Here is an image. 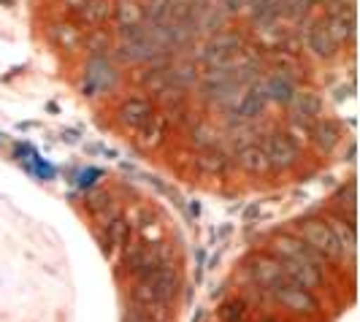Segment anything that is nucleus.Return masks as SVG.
I'll return each instance as SVG.
<instances>
[{"label":"nucleus","mask_w":360,"mask_h":322,"mask_svg":"<svg viewBox=\"0 0 360 322\" xmlns=\"http://www.w3.org/2000/svg\"><path fill=\"white\" fill-rule=\"evenodd\" d=\"M263 155H266V162L269 168H290L298 162V146L290 139L288 133H279L274 130L269 136H263V143H260Z\"/></svg>","instance_id":"20e7f679"},{"label":"nucleus","mask_w":360,"mask_h":322,"mask_svg":"<svg viewBox=\"0 0 360 322\" xmlns=\"http://www.w3.org/2000/svg\"><path fill=\"white\" fill-rule=\"evenodd\" d=\"M320 111H323V101L317 95L295 92V98H292V122L311 127V122L320 117Z\"/></svg>","instance_id":"9d476101"},{"label":"nucleus","mask_w":360,"mask_h":322,"mask_svg":"<svg viewBox=\"0 0 360 322\" xmlns=\"http://www.w3.org/2000/svg\"><path fill=\"white\" fill-rule=\"evenodd\" d=\"M165 8H168V0H146L144 17L149 14V22H158V19H162Z\"/></svg>","instance_id":"aec40b11"},{"label":"nucleus","mask_w":360,"mask_h":322,"mask_svg":"<svg viewBox=\"0 0 360 322\" xmlns=\"http://www.w3.org/2000/svg\"><path fill=\"white\" fill-rule=\"evenodd\" d=\"M266 98H263V92L257 90V84H255L250 92H244L241 95V101H238V106H236V114L241 117V120H255V117H260L263 111H266Z\"/></svg>","instance_id":"2eb2a0df"},{"label":"nucleus","mask_w":360,"mask_h":322,"mask_svg":"<svg viewBox=\"0 0 360 322\" xmlns=\"http://www.w3.org/2000/svg\"><path fill=\"white\" fill-rule=\"evenodd\" d=\"M120 60L125 63H149L152 57H160V54H168L160 46V41L152 36L149 25H139V27H130V30H120Z\"/></svg>","instance_id":"f257e3e1"},{"label":"nucleus","mask_w":360,"mask_h":322,"mask_svg":"<svg viewBox=\"0 0 360 322\" xmlns=\"http://www.w3.org/2000/svg\"><path fill=\"white\" fill-rule=\"evenodd\" d=\"M152 114H155L152 101H146V98H127L125 103L120 106V122L130 127V130H139Z\"/></svg>","instance_id":"6e6552de"},{"label":"nucleus","mask_w":360,"mask_h":322,"mask_svg":"<svg viewBox=\"0 0 360 322\" xmlns=\"http://www.w3.org/2000/svg\"><path fill=\"white\" fill-rule=\"evenodd\" d=\"M111 8H114L111 0H82L79 3V19L87 27H98L111 17Z\"/></svg>","instance_id":"ddd939ff"},{"label":"nucleus","mask_w":360,"mask_h":322,"mask_svg":"<svg viewBox=\"0 0 360 322\" xmlns=\"http://www.w3.org/2000/svg\"><path fill=\"white\" fill-rule=\"evenodd\" d=\"M54 38H57V44L63 49H79V44L84 41L82 33H79V27H73V25H57L54 27Z\"/></svg>","instance_id":"f3484780"},{"label":"nucleus","mask_w":360,"mask_h":322,"mask_svg":"<svg viewBox=\"0 0 360 322\" xmlns=\"http://www.w3.org/2000/svg\"><path fill=\"white\" fill-rule=\"evenodd\" d=\"M330 6H355V0H330Z\"/></svg>","instance_id":"412c9836"},{"label":"nucleus","mask_w":360,"mask_h":322,"mask_svg":"<svg viewBox=\"0 0 360 322\" xmlns=\"http://www.w3.org/2000/svg\"><path fill=\"white\" fill-rule=\"evenodd\" d=\"M309 141L317 152L328 155L330 149H336V143L342 141V127L336 125L333 120H317L309 127Z\"/></svg>","instance_id":"0eeeda50"},{"label":"nucleus","mask_w":360,"mask_h":322,"mask_svg":"<svg viewBox=\"0 0 360 322\" xmlns=\"http://www.w3.org/2000/svg\"><path fill=\"white\" fill-rule=\"evenodd\" d=\"M165 127H168L165 114H158V111H155L144 125L136 130V141H139V146H141V149H155V146L162 141V136H165Z\"/></svg>","instance_id":"9b49d317"},{"label":"nucleus","mask_w":360,"mask_h":322,"mask_svg":"<svg viewBox=\"0 0 360 322\" xmlns=\"http://www.w3.org/2000/svg\"><path fill=\"white\" fill-rule=\"evenodd\" d=\"M257 90L263 92L266 101H274V103H279V106H290L292 98H295V84H292V79L282 76V73H269V76L257 84Z\"/></svg>","instance_id":"423d86ee"},{"label":"nucleus","mask_w":360,"mask_h":322,"mask_svg":"<svg viewBox=\"0 0 360 322\" xmlns=\"http://www.w3.org/2000/svg\"><path fill=\"white\" fill-rule=\"evenodd\" d=\"M87 46H90L92 57H103L106 60L108 49H111V38L103 30H95L92 36H87Z\"/></svg>","instance_id":"a211bd4d"},{"label":"nucleus","mask_w":360,"mask_h":322,"mask_svg":"<svg viewBox=\"0 0 360 322\" xmlns=\"http://www.w3.org/2000/svg\"><path fill=\"white\" fill-rule=\"evenodd\" d=\"M241 54V36L228 33V30H219L209 38L203 57L206 63L212 65V71H231L236 65V57Z\"/></svg>","instance_id":"f03ea898"},{"label":"nucleus","mask_w":360,"mask_h":322,"mask_svg":"<svg viewBox=\"0 0 360 322\" xmlns=\"http://www.w3.org/2000/svg\"><path fill=\"white\" fill-rule=\"evenodd\" d=\"M236 162H238L244 171H250V174H263V171L269 168L260 143H244V146L236 152Z\"/></svg>","instance_id":"4468645a"},{"label":"nucleus","mask_w":360,"mask_h":322,"mask_svg":"<svg viewBox=\"0 0 360 322\" xmlns=\"http://www.w3.org/2000/svg\"><path fill=\"white\" fill-rule=\"evenodd\" d=\"M114 84H117L114 65L108 60H103V57H92L90 65H87V73H84V90H87V95L114 90Z\"/></svg>","instance_id":"39448f33"},{"label":"nucleus","mask_w":360,"mask_h":322,"mask_svg":"<svg viewBox=\"0 0 360 322\" xmlns=\"http://www.w3.org/2000/svg\"><path fill=\"white\" fill-rule=\"evenodd\" d=\"M314 0H282V14H288L290 19H304L309 14Z\"/></svg>","instance_id":"6ab92c4d"},{"label":"nucleus","mask_w":360,"mask_h":322,"mask_svg":"<svg viewBox=\"0 0 360 322\" xmlns=\"http://www.w3.org/2000/svg\"><path fill=\"white\" fill-rule=\"evenodd\" d=\"M301 241L307 244L309 250H314L320 257L328 255V257H339L344 255L342 247H339V238L333 236L330 225L323 222V219H307L301 225Z\"/></svg>","instance_id":"7ed1b4c3"},{"label":"nucleus","mask_w":360,"mask_h":322,"mask_svg":"<svg viewBox=\"0 0 360 322\" xmlns=\"http://www.w3.org/2000/svg\"><path fill=\"white\" fill-rule=\"evenodd\" d=\"M198 168L203 171V174H214V176H219L222 171H225V155L219 152V149H203L198 157Z\"/></svg>","instance_id":"dca6fc26"},{"label":"nucleus","mask_w":360,"mask_h":322,"mask_svg":"<svg viewBox=\"0 0 360 322\" xmlns=\"http://www.w3.org/2000/svg\"><path fill=\"white\" fill-rule=\"evenodd\" d=\"M111 17L117 19L120 30L139 27V25H144V6L139 0H117L111 8Z\"/></svg>","instance_id":"f8f14e48"},{"label":"nucleus","mask_w":360,"mask_h":322,"mask_svg":"<svg viewBox=\"0 0 360 322\" xmlns=\"http://www.w3.org/2000/svg\"><path fill=\"white\" fill-rule=\"evenodd\" d=\"M309 49L317 54V57H323V60L339 57V44H336L333 36L328 33V27H325L323 19H317V22L309 27Z\"/></svg>","instance_id":"1a4fd4ad"}]
</instances>
